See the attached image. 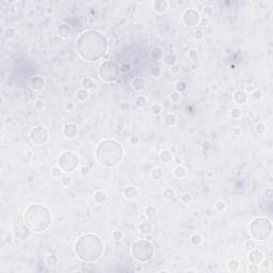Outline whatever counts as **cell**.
Instances as JSON below:
<instances>
[{"mask_svg": "<svg viewBox=\"0 0 273 273\" xmlns=\"http://www.w3.org/2000/svg\"><path fill=\"white\" fill-rule=\"evenodd\" d=\"M132 255L133 258L139 260V262H148L153 258V255H154V246L149 241H147L145 249H141V246L138 241L132 246Z\"/></svg>", "mask_w": 273, "mask_h": 273, "instance_id": "1", "label": "cell"}, {"mask_svg": "<svg viewBox=\"0 0 273 273\" xmlns=\"http://www.w3.org/2000/svg\"><path fill=\"white\" fill-rule=\"evenodd\" d=\"M121 73L119 67L116 65V63H113L111 69H108V63L105 62L99 66L98 68V75L99 78L101 80L106 81V82H113L119 78V75Z\"/></svg>", "mask_w": 273, "mask_h": 273, "instance_id": "2", "label": "cell"}, {"mask_svg": "<svg viewBox=\"0 0 273 273\" xmlns=\"http://www.w3.org/2000/svg\"><path fill=\"white\" fill-rule=\"evenodd\" d=\"M30 139L33 143L37 145H42L47 143L49 139V135H48V130H47L45 127H41L37 126L34 127L33 129H31L30 131Z\"/></svg>", "mask_w": 273, "mask_h": 273, "instance_id": "3", "label": "cell"}, {"mask_svg": "<svg viewBox=\"0 0 273 273\" xmlns=\"http://www.w3.org/2000/svg\"><path fill=\"white\" fill-rule=\"evenodd\" d=\"M268 223H270V221H268L267 219H265L264 222H262V226H260V218H257L255 219L254 221H253L252 224L255 225V228H258V230H255V232L251 233V235H252L253 237L255 238V240H258V241H264L266 240L267 238H268L270 235L266 234L267 233H269V234H271V228H268V230H266V225L268 224Z\"/></svg>", "mask_w": 273, "mask_h": 273, "instance_id": "4", "label": "cell"}, {"mask_svg": "<svg viewBox=\"0 0 273 273\" xmlns=\"http://www.w3.org/2000/svg\"><path fill=\"white\" fill-rule=\"evenodd\" d=\"M200 13L198 11H195L193 9H189L185 11L184 15H183V21H184L185 25L189 26V27H195L200 23Z\"/></svg>", "mask_w": 273, "mask_h": 273, "instance_id": "5", "label": "cell"}, {"mask_svg": "<svg viewBox=\"0 0 273 273\" xmlns=\"http://www.w3.org/2000/svg\"><path fill=\"white\" fill-rule=\"evenodd\" d=\"M63 133L66 138L68 139H74L78 133V126L74 123H67L63 127Z\"/></svg>", "mask_w": 273, "mask_h": 273, "instance_id": "6", "label": "cell"}, {"mask_svg": "<svg viewBox=\"0 0 273 273\" xmlns=\"http://www.w3.org/2000/svg\"><path fill=\"white\" fill-rule=\"evenodd\" d=\"M265 258L264 253L259 250H253L250 251V254H249V260H250L251 264H255V265H260V262H262V259Z\"/></svg>", "mask_w": 273, "mask_h": 273, "instance_id": "7", "label": "cell"}, {"mask_svg": "<svg viewBox=\"0 0 273 273\" xmlns=\"http://www.w3.org/2000/svg\"><path fill=\"white\" fill-rule=\"evenodd\" d=\"M45 85V80L41 76H35L30 80V87L33 91H41Z\"/></svg>", "mask_w": 273, "mask_h": 273, "instance_id": "8", "label": "cell"}, {"mask_svg": "<svg viewBox=\"0 0 273 273\" xmlns=\"http://www.w3.org/2000/svg\"><path fill=\"white\" fill-rule=\"evenodd\" d=\"M81 87L83 89L87 90V91H94V90L98 89V83L94 80L93 78L90 77H85L81 80Z\"/></svg>", "mask_w": 273, "mask_h": 273, "instance_id": "9", "label": "cell"}, {"mask_svg": "<svg viewBox=\"0 0 273 273\" xmlns=\"http://www.w3.org/2000/svg\"><path fill=\"white\" fill-rule=\"evenodd\" d=\"M153 8H154V10L158 14H163L168 11L169 2L165 1V0H157V1L154 2V5H153Z\"/></svg>", "mask_w": 273, "mask_h": 273, "instance_id": "10", "label": "cell"}, {"mask_svg": "<svg viewBox=\"0 0 273 273\" xmlns=\"http://www.w3.org/2000/svg\"><path fill=\"white\" fill-rule=\"evenodd\" d=\"M154 230V227H153V224L148 221H143L140 225H139V232L140 234L144 235V236H147V235H151Z\"/></svg>", "mask_w": 273, "mask_h": 273, "instance_id": "11", "label": "cell"}, {"mask_svg": "<svg viewBox=\"0 0 273 273\" xmlns=\"http://www.w3.org/2000/svg\"><path fill=\"white\" fill-rule=\"evenodd\" d=\"M248 98H249L248 94L244 91H236L234 93V100L237 105H240V106L244 105L248 101Z\"/></svg>", "mask_w": 273, "mask_h": 273, "instance_id": "12", "label": "cell"}, {"mask_svg": "<svg viewBox=\"0 0 273 273\" xmlns=\"http://www.w3.org/2000/svg\"><path fill=\"white\" fill-rule=\"evenodd\" d=\"M90 96H91V94H90V91H87V90L83 89V87H81V89L77 90L75 93V98L77 99V101H80V103H83V101H87V99L90 98Z\"/></svg>", "mask_w": 273, "mask_h": 273, "instance_id": "13", "label": "cell"}, {"mask_svg": "<svg viewBox=\"0 0 273 273\" xmlns=\"http://www.w3.org/2000/svg\"><path fill=\"white\" fill-rule=\"evenodd\" d=\"M107 198H108V195L103 190L95 191L94 194H93V200L97 204H103V203L107 202Z\"/></svg>", "mask_w": 273, "mask_h": 273, "instance_id": "14", "label": "cell"}, {"mask_svg": "<svg viewBox=\"0 0 273 273\" xmlns=\"http://www.w3.org/2000/svg\"><path fill=\"white\" fill-rule=\"evenodd\" d=\"M123 194L127 200H135L137 198V194H138V190L135 186H128L124 189Z\"/></svg>", "mask_w": 273, "mask_h": 273, "instance_id": "15", "label": "cell"}, {"mask_svg": "<svg viewBox=\"0 0 273 273\" xmlns=\"http://www.w3.org/2000/svg\"><path fill=\"white\" fill-rule=\"evenodd\" d=\"M58 34L63 39H66L71 35V28L67 24H61L57 29Z\"/></svg>", "mask_w": 273, "mask_h": 273, "instance_id": "16", "label": "cell"}, {"mask_svg": "<svg viewBox=\"0 0 273 273\" xmlns=\"http://www.w3.org/2000/svg\"><path fill=\"white\" fill-rule=\"evenodd\" d=\"M159 158H160V160L162 161L163 163H170L173 161V159H174V156H173V154L171 153L170 151H168V149H163V151H160V154H159Z\"/></svg>", "mask_w": 273, "mask_h": 273, "instance_id": "17", "label": "cell"}, {"mask_svg": "<svg viewBox=\"0 0 273 273\" xmlns=\"http://www.w3.org/2000/svg\"><path fill=\"white\" fill-rule=\"evenodd\" d=\"M177 121H178V119H177V116L174 114V113H168V114L164 116V119H163L164 124L169 127L175 126V125L177 124Z\"/></svg>", "mask_w": 273, "mask_h": 273, "instance_id": "18", "label": "cell"}, {"mask_svg": "<svg viewBox=\"0 0 273 273\" xmlns=\"http://www.w3.org/2000/svg\"><path fill=\"white\" fill-rule=\"evenodd\" d=\"M132 87L135 91L140 92L145 87V80L141 77H137L132 80Z\"/></svg>", "mask_w": 273, "mask_h": 273, "instance_id": "19", "label": "cell"}, {"mask_svg": "<svg viewBox=\"0 0 273 273\" xmlns=\"http://www.w3.org/2000/svg\"><path fill=\"white\" fill-rule=\"evenodd\" d=\"M162 196L164 200L167 201H172L175 198L176 196V191L173 188H165L164 190L162 191Z\"/></svg>", "mask_w": 273, "mask_h": 273, "instance_id": "20", "label": "cell"}, {"mask_svg": "<svg viewBox=\"0 0 273 273\" xmlns=\"http://www.w3.org/2000/svg\"><path fill=\"white\" fill-rule=\"evenodd\" d=\"M58 262H59V259H58V256L56 254H49L46 257V260H45L47 267H49V268L56 267L58 265Z\"/></svg>", "mask_w": 273, "mask_h": 273, "instance_id": "21", "label": "cell"}, {"mask_svg": "<svg viewBox=\"0 0 273 273\" xmlns=\"http://www.w3.org/2000/svg\"><path fill=\"white\" fill-rule=\"evenodd\" d=\"M187 175V171L186 168L183 167V165H177L176 168L174 169V176L176 178H184L185 176Z\"/></svg>", "mask_w": 273, "mask_h": 273, "instance_id": "22", "label": "cell"}, {"mask_svg": "<svg viewBox=\"0 0 273 273\" xmlns=\"http://www.w3.org/2000/svg\"><path fill=\"white\" fill-rule=\"evenodd\" d=\"M151 176L155 179V180H160L163 177V171L160 168H153L151 171Z\"/></svg>", "mask_w": 273, "mask_h": 273, "instance_id": "23", "label": "cell"}, {"mask_svg": "<svg viewBox=\"0 0 273 273\" xmlns=\"http://www.w3.org/2000/svg\"><path fill=\"white\" fill-rule=\"evenodd\" d=\"M144 214L148 219L155 218L157 216V208L155 206H147L144 209Z\"/></svg>", "mask_w": 273, "mask_h": 273, "instance_id": "24", "label": "cell"}, {"mask_svg": "<svg viewBox=\"0 0 273 273\" xmlns=\"http://www.w3.org/2000/svg\"><path fill=\"white\" fill-rule=\"evenodd\" d=\"M146 103H147V99L143 95H139L135 99V105L137 108H144L145 106H146Z\"/></svg>", "mask_w": 273, "mask_h": 273, "instance_id": "25", "label": "cell"}, {"mask_svg": "<svg viewBox=\"0 0 273 273\" xmlns=\"http://www.w3.org/2000/svg\"><path fill=\"white\" fill-rule=\"evenodd\" d=\"M190 241H191V243H192L193 246H201V244L203 243V237L201 236L200 234H193L192 236H191V238H190Z\"/></svg>", "mask_w": 273, "mask_h": 273, "instance_id": "26", "label": "cell"}, {"mask_svg": "<svg viewBox=\"0 0 273 273\" xmlns=\"http://www.w3.org/2000/svg\"><path fill=\"white\" fill-rule=\"evenodd\" d=\"M151 57L154 58L155 60H161L163 57V50L160 47H155L151 50Z\"/></svg>", "mask_w": 273, "mask_h": 273, "instance_id": "27", "label": "cell"}, {"mask_svg": "<svg viewBox=\"0 0 273 273\" xmlns=\"http://www.w3.org/2000/svg\"><path fill=\"white\" fill-rule=\"evenodd\" d=\"M3 35H5V39H8V40L14 39L15 35H16V30L14 29V28H12V27H9V28H7V29L5 30Z\"/></svg>", "mask_w": 273, "mask_h": 273, "instance_id": "28", "label": "cell"}, {"mask_svg": "<svg viewBox=\"0 0 273 273\" xmlns=\"http://www.w3.org/2000/svg\"><path fill=\"white\" fill-rule=\"evenodd\" d=\"M175 89H176V92H178L181 94L184 91H186L187 84L184 82V81H176V82H175Z\"/></svg>", "mask_w": 273, "mask_h": 273, "instance_id": "29", "label": "cell"}, {"mask_svg": "<svg viewBox=\"0 0 273 273\" xmlns=\"http://www.w3.org/2000/svg\"><path fill=\"white\" fill-rule=\"evenodd\" d=\"M214 208H216V210L218 211V212H224V211L226 210L227 206H226V204H225V202H223V201H218V202L216 203V205H214Z\"/></svg>", "mask_w": 273, "mask_h": 273, "instance_id": "30", "label": "cell"}, {"mask_svg": "<svg viewBox=\"0 0 273 273\" xmlns=\"http://www.w3.org/2000/svg\"><path fill=\"white\" fill-rule=\"evenodd\" d=\"M239 267H240V264H239L236 259L230 260V262H228V265H227V268H228V270H230V271H237L239 269Z\"/></svg>", "mask_w": 273, "mask_h": 273, "instance_id": "31", "label": "cell"}, {"mask_svg": "<svg viewBox=\"0 0 273 273\" xmlns=\"http://www.w3.org/2000/svg\"><path fill=\"white\" fill-rule=\"evenodd\" d=\"M242 116V110L240 108H234L230 111V117L234 119H238Z\"/></svg>", "mask_w": 273, "mask_h": 273, "instance_id": "32", "label": "cell"}, {"mask_svg": "<svg viewBox=\"0 0 273 273\" xmlns=\"http://www.w3.org/2000/svg\"><path fill=\"white\" fill-rule=\"evenodd\" d=\"M164 62L168 65H174L176 63V57L174 55H171V53H168V55L164 57Z\"/></svg>", "mask_w": 273, "mask_h": 273, "instance_id": "33", "label": "cell"}, {"mask_svg": "<svg viewBox=\"0 0 273 273\" xmlns=\"http://www.w3.org/2000/svg\"><path fill=\"white\" fill-rule=\"evenodd\" d=\"M62 169L60 168L59 165H57V167H53L52 170H51V175H52L55 178H60V177H62Z\"/></svg>", "mask_w": 273, "mask_h": 273, "instance_id": "34", "label": "cell"}, {"mask_svg": "<svg viewBox=\"0 0 273 273\" xmlns=\"http://www.w3.org/2000/svg\"><path fill=\"white\" fill-rule=\"evenodd\" d=\"M151 110L154 115H159L161 112H162V106H161L160 103H154V105L151 106Z\"/></svg>", "mask_w": 273, "mask_h": 273, "instance_id": "35", "label": "cell"}, {"mask_svg": "<svg viewBox=\"0 0 273 273\" xmlns=\"http://www.w3.org/2000/svg\"><path fill=\"white\" fill-rule=\"evenodd\" d=\"M266 125L264 124V123H258V124L256 125V127H255V131H256L257 135H264L265 132H266Z\"/></svg>", "mask_w": 273, "mask_h": 273, "instance_id": "36", "label": "cell"}, {"mask_svg": "<svg viewBox=\"0 0 273 273\" xmlns=\"http://www.w3.org/2000/svg\"><path fill=\"white\" fill-rule=\"evenodd\" d=\"M181 202L184 203V204H190L191 202H192V195L190 194V193L188 192H185L184 194L181 195V198H180Z\"/></svg>", "mask_w": 273, "mask_h": 273, "instance_id": "37", "label": "cell"}, {"mask_svg": "<svg viewBox=\"0 0 273 273\" xmlns=\"http://www.w3.org/2000/svg\"><path fill=\"white\" fill-rule=\"evenodd\" d=\"M60 180H61V185H62L63 187L71 186V183H73V179H71L69 176H65V175H64V176L61 177V179H60Z\"/></svg>", "mask_w": 273, "mask_h": 273, "instance_id": "38", "label": "cell"}, {"mask_svg": "<svg viewBox=\"0 0 273 273\" xmlns=\"http://www.w3.org/2000/svg\"><path fill=\"white\" fill-rule=\"evenodd\" d=\"M123 237H124V234H123L122 230H115L112 232V238L114 239L115 241H119V240H122Z\"/></svg>", "mask_w": 273, "mask_h": 273, "instance_id": "39", "label": "cell"}, {"mask_svg": "<svg viewBox=\"0 0 273 273\" xmlns=\"http://www.w3.org/2000/svg\"><path fill=\"white\" fill-rule=\"evenodd\" d=\"M188 57L190 58V60L192 61H196L198 59V52L196 49H190L188 52Z\"/></svg>", "mask_w": 273, "mask_h": 273, "instance_id": "40", "label": "cell"}, {"mask_svg": "<svg viewBox=\"0 0 273 273\" xmlns=\"http://www.w3.org/2000/svg\"><path fill=\"white\" fill-rule=\"evenodd\" d=\"M252 97L254 100H260L262 98V93L259 90H256V91H253L252 92Z\"/></svg>", "mask_w": 273, "mask_h": 273, "instance_id": "41", "label": "cell"}, {"mask_svg": "<svg viewBox=\"0 0 273 273\" xmlns=\"http://www.w3.org/2000/svg\"><path fill=\"white\" fill-rule=\"evenodd\" d=\"M248 271L250 273H257V272H259V267H258V265L251 264V265H249V267H248Z\"/></svg>", "mask_w": 273, "mask_h": 273, "instance_id": "42", "label": "cell"}, {"mask_svg": "<svg viewBox=\"0 0 273 273\" xmlns=\"http://www.w3.org/2000/svg\"><path fill=\"white\" fill-rule=\"evenodd\" d=\"M139 143H140V139H139L138 137H135V135L130 137V139H129V144H130L131 146H137Z\"/></svg>", "mask_w": 273, "mask_h": 273, "instance_id": "43", "label": "cell"}, {"mask_svg": "<svg viewBox=\"0 0 273 273\" xmlns=\"http://www.w3.org/2000/svg\"><path fill=\"white\" fill-rule=\"evenodd\" d=\"M171 100L173 101V103H178L179 100H180V98H181V96H180V93H178V92H174V93H172V94H171Z\"/></svg>", "mask_w": 273, "mask_h": 273, "instance_id": "44", "label": "cell"}, {"mask_svg": "<svg viewBox=\"0 0 273 273\" xmlns=\"http://www.w3.org/2000/svg\"><path fill=\"white\" fill-rule=\"evenodd\" d=\"M44 100L43 99H37V100L34 101V108L37 109V110H41V109L44 108Z\"/></svg>", "mask_w": 273, "mask_h": 273, "instance_id": "45", "label": "cell"}, {"mask_svg": "<svg viewBox=\"0 0 273 273\" xmlns=\"http://www.w3.org/2000/svg\"><path fill=\"white\" fill-rule=\"evenodd\" d=\"M209 23H210V19H209V17H201L198 25H200L201 27H207V26L209 25Z\"/></svg>", "mask_w": 273, "mask_h": 273, "instance_id": "46", "label": "cell"}, {"mask_svg": "<svg viewBox=\"0 0 273 273\" xmlns=\"http://www.w3.org/2000/svg\"><path fill=\"white\" fill-rule=\"evenodd\" d=\"M202 147L204 151H209V149H211V147H212V144H211V142L209 140H205V141H203V143H202Z\"/></svg>", "mask_w": 273, "mask_h": 273, "instance_id": "47", "label": "cell"}, {"mask_svg": "<svg viewBox=\"0 0 273 273\" xmlns=\"http://www.w3.org/2000/svg\"><path fill=\"white\" fill-rule=\"evenodd\" d=\"M119 109H121L123 112H127V111L130 110V105H129L128 103H126V101H124V103H122L119 105Z\"/></svg>", "mask_w": 273, "mask_h": 273, "instance_id": "48", "label": "cell"}, {"mask_svg": "<svg viewBox=\"0 0 273 273\" xmlns=\"http://www.w3.org/2000/svg\"><path fill=\"white\" fill-rule=\"evenodd\" d=\"M130 64H128V63H124V64H122L121 66H119V71H122V73H127V71H130Z\"/></svg>", "mask_w": 273, "mask_h": 273, "instance_id": "49", "label": "cell"}, {"mask_svg": "<svg viewBox=\"0 0 273 273\" xmlns=\"http://www.w3.org/2000/svg\"><path fill=\"white\" fill-rule=\"evenodd\" d=\"M246 249L249 251L253 250V249H255V242L253 240H248L246 242Z\"/></svg>", "mask_w": 273, "mask_h": 273, "instance_id": "50", "label": "cell"}, {"mask_svg": "<svg viewBox=\"0 0 273 273\" xmlns=\"http://www.w3.org/2000/svg\"><path fill=\"white\" fill-rule=\"evenodd\" d=\"M13 122H14L13 116H11V115H5V119H3V123H5V124L10 125V124H12Z\"/></svg>", "mask_w": 273, "mask_h": 273, "instance_id": "51", "label": "cell"}, {"mask_svg": "<svg viewBox=\"0 0 273 273\" xmlns=\"http://www.w3.org/2000/svg\"><path fill=\"white\" fill-rule=\"evenodd\" d=\"M65 109H66V111H68V112H71V111H74V109H75V103H67L66 105H65Z\"/></svg>", "mask_w": 273, "mask_h": 273, "instance_id": "52", "label": "cell"}, {"mask_svg": "<svg viewBox=\"0 0 273 273\" xmlns=\"http://www.w3.org/2000/svg\"><path fill=\"white\" fill-rule=\"evenodd\" d=\"M80 174L82 175V176H87V175L90 174V168H87V167H82L80 170Z\"/></svg>", "mask_w": 273, "mask_h": 273, "instance_id": "53", "label": "cell"}, {"mask_svg": "<svg viewBox=\"0 0 273 273\" xmlns=\"http://www.w3.org/2000/svg\"><path fill=\"white\" fill-rule=\"evenodd\" d=\"M203 37H204V32H203L202 30H196L195 31V39L203 40Z\"/></svg>", "mask_w": 273, "mask_h": 273, "instance_id": "54", "label": "cell"}, {"mask_svg": "<svg viewBox=\"0 0 273 273\" xmlns=\"http://www.w3.org/2000/svg\"><path fill=\"white\" fill-rule=\"evenodd\" d=\"M265 196H266L268 200H271L272 198V189L271 188H268L265 190Z\"/></svg>", "mask_w": 273, "mask_h": 273, "instance_id": "55", "label": "cell"}, {"mask_svg": "<svg viewBox=\"0 0 273 273\" xmlns=\"http://www.w3.org/2000/svg\"><path fill=\"white\" fill-rule=\"evenodd\" d=\"M260 265H262V268H270V266H271V264H270V262H269L268 259H266V258H264V259H262V262H260Z\"/></svg>", "mask_w": 273, "mask_h": 273, "instance_id": "56", "label": "cell"}, {"mask_svg": "<svg viewBox=\"0 0 273 273\" xmlns=\"http://www.w3.org/2000/svg\"><path fill=\"white\" fill-rule=\"evenodd\" d=\"M151 74H153L155 77H159V76H160V74H161V69L159 68V67H155V68L151 71Z\"/></svg>", "mask_w": 273, "mask_h": 273, "instance_id": "57", "label": "cell"}, {"mask_svg": "<svg viewBox=\"0 0 273 273\" xmlns=\"http://www.w3.org/2000/svg\"><path fill=\"white\" fill-rule=\"evenodd\" d=\"M151 169H153V168L151 167V164H149V163H146V164L143 165V170H144L145 173H151Z\"/></svg>", "mask_w": 273, "mask_h": 273, "instance_id": "58", "label": "cell"}, {"mask_svg": "<svg viewBox=\"0 0 273 273\" xmlns=\"http://www.w3.org/2000/svg\"><path fill=\"white\" fill-rule=\"evenodd\" d=\"M5 243H10V242H11L12 241V237L11 236H7L5 237Z\"/></svg>", "mask_w": 273, "mask_h": 273, "instance_id": "59", "label": "cell"}, {"mask_svg": "<svg viewBox=\"0 0 273 273\" xmlns=\"http://www.w3.org/2000/svg\"><path fill=\"white\" fill-rule=\"evenodd\" d=\"M203 224H204V225H208L209 224V220H204V221H203Z\"/></svg>", "mask_w": 273, "mask_h": 273, "instance_id": "60", "label": "cell"}, {"mask_svg": "<svg viewBox=\"0 0 273 273\" xmlns=\"http://www.w3.org/2000/svg\"><path fill=\"white\" fill-rule=\"evenodd\" d=\"M33 179H32V177H28V181H32Z\"/></svg>", "mask_w": 273, "mask_h": 273, "instance_id": "61", "label": "cell"}, {"mask_svg": "<svg viewBox=\"0 0 273 273\" xmlns=\"http://www.w3.org/2000/svg\"><path fill=\"white\" fill-rule=\"evenodd\" d=\"M187 272H196L195 270H187Z\"/></svg>", "mask_w": 273, "mask_h": 273, "instance_id": "62", "label": "cell"}]
</instances>
